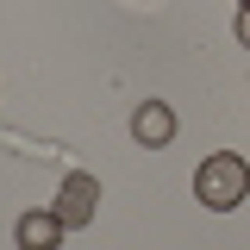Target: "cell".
I'll use <instances>...</instances> for the list:
<instances>
[{
    "instance_id": "cell-4",
    "label": "cell",
    "mask_w": 250,
    "mask_h": 250,
    "mask_svg": "<svg viewBox=\"0 0 250 250\" xmlns=\"http://www.w3.org/2000/svg\"><path fill=\"white\" fill-rule=\"evenodd\" d=\"M69 231L57 213H25L19 219V250H57V238Z\"/></svg>"
},
{
    "instance_id": "cell-3",
    "label": "cell",
    "mask_w": 250,
    "mask_h": 250,
    "mask_svg": "<svg viewBox=\"0 0 250 250\" xmlns=\"http://www.w3.org/2000/svg\"><path fill=\"white\" fill-rule=\"evenodd\" d=\"M131 131H138V144H169V138H175V113H169V106H163V100H144V106H138V113H131Z\"/></svg>"
},
{
    "instance_id": "cell-5",
    "label": "cell",
    "mask_w": 250,
    "mask_h": 250,
    "mask_svg": "<svg viewBox=\"0 0 250 250\" xmlns=\"http://www.w3.org/2000/svg\"><path fill=\"white\" fill-rule=\"evenodd\" d=\"M238 38H244V50H250V0L238 6Z\"/></svg>"
},
{
    "instance_id": "cell-1",
    "label": "cell",
    "mask_w": 250,
    "mask_h": 250,
    "mask_svg": "<svg viewBox=\"0 0 250 250\" xmlns=\"http://www.w3.org/2000/svg\"><path fill=\"white\" fill-rule=\"evenodd\" d=\"M194 194H200V207H213V213H231L238 200L250 194V163L238 150H219L200 163V175H194Z\"/></svg>"
},
{
    "instance_id": "cell-2",
    "label": "cell",
    "mask_w": 250,
    "mask_h": 250,
    "mask_svg": "<svg viewBox=\"0 0 250 250\" xmlns=\"http://www.w3.org/2000/svg\"><path fill=\"white\" fill-rule=\"evenodd\" d=\"M94 207H100V182H94V175H69L50 213H57L62 225H88V219H94Z\"/></svg>"
}]
</instances>
